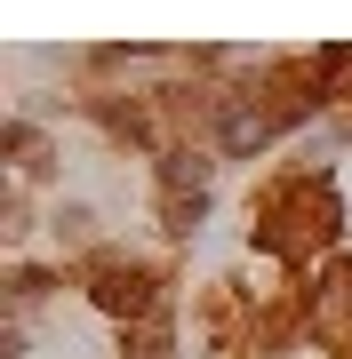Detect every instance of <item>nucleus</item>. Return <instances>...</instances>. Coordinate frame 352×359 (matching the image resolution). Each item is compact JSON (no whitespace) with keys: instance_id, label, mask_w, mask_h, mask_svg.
I'll return each mask as SVG.
<instances>
[{"instance_id":"nucleus-1","label":"nucleus","mask_w":352,"mask_h":359,"mask_svg":"<svg viewBox=\"0 0 352 359\" xmlns=\"http://www.w3.org/2000/svg\"><path fill=\"white\" fill-rule=\"evenodd\" d=\"M96 304L144 320V311H152V271H136V264H105V271H96Z\"/></svg>"}]
</instances>
